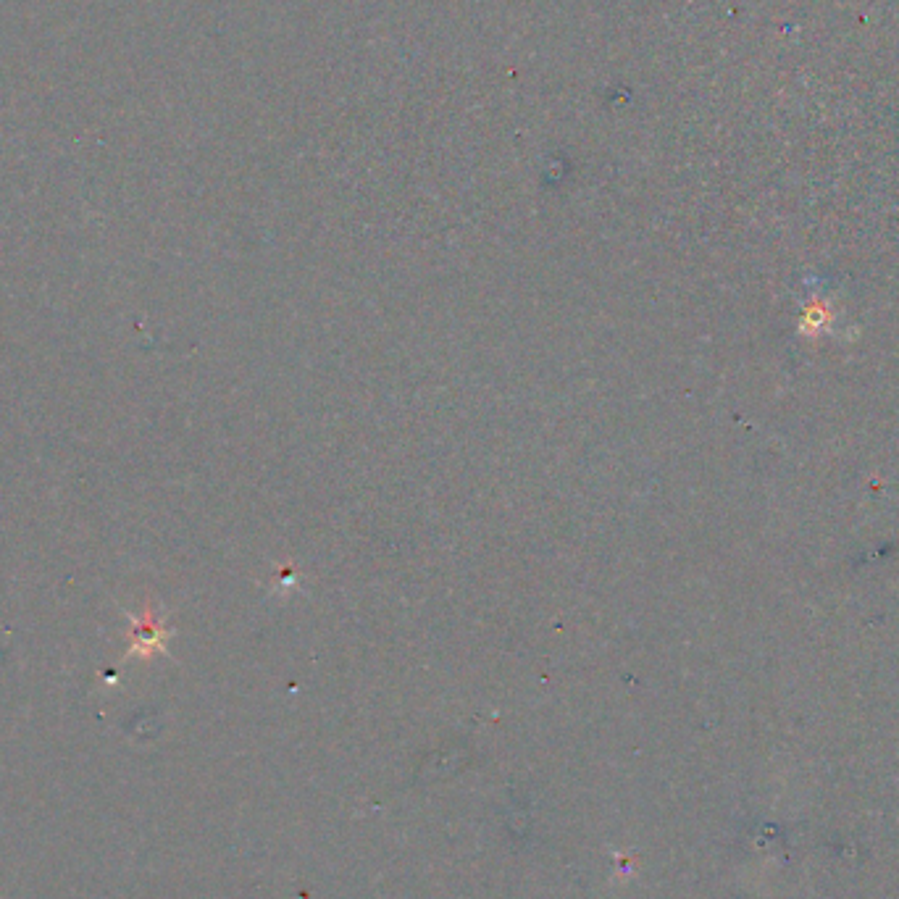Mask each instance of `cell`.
<instances>
[{
	"label": "cell",
	"instance_id": "6da1fadb",
	"mask_svg": "<svg viewBox=\"0 0 899 899\" xmlns=\"http://www.w3.org/2000/svg\"><path fill=\"white\" fill-rule=\"evenodd\" d=\"M834 300L826 298L821 290H813L810 295L805 298V308H802V319H800V332L802 334H826L834 329V321H836V311H834Z\"/></svg>",
	"mask_w": 899,
	"mask_h": 899
}]
</instances>
